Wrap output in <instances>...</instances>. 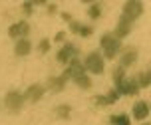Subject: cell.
I'll use <instances>...</instances> for the list:
<instances>
[{
	"instance_id": "18",
	"label": "cell",
	"mask_w": 151,
	"mask_h": 125,
	"mask_svg": "<svg viewBox=\"0 0 151 125\" xmlns=\"http://www.w3.org/2000/svg\"><path fill=\"white\" fill-rule=\"evenodd\" d=\"M137 83H139V88H147V85H151V70L139 75V78H137Z\"/></svg>"
},
{
	"instance_id": "9",
	"label": "cell",
	"mask_w": 151,
	"mask_h": 125,
	"mask_svg": "<svg viewBox=\"0 0 151 125\" xmlns=\"http://www.w3.org/2000/svg\"><path fill=\"white\" fill-rule=\"evenodd\" d=\"M44 96V88L42 85H30V88L26 89V93H24V99H28V101H38V99H42Z\"/></svg>"
},
{
	"instance_id": "5",
	"label": "cell",
	"mask_w": 151,
	"mask_h": 125,
	"mask_svg": "<svg viewBox=\"0 0 151 125\" xmlns=\"http://www.w3.org/2000/svg\"><path fill=\"white\" fill-rule=\"evenodd\" d=\"M83 68L91 74H101L104 72V58L99 56V52H91L83 62Z\"/></svg>"
},
{
	"instance_id": "10",
	"label": "cell",
	"mask_w": 151,
	"mask_h": 125,
	"mask_svg": "<svg viewBox=\"0 0 151 125\" xmlns=\"http://www.w3.org/2000/svg\"><path fill=\"white\" fill-rule=\"evenodd\" d=\"M119 97L121 96L117 91H111V93H107V96H96L93 97V103H96V105H113Z\"/></svg>"
},
{
	"instance_id": "26",
	"label": "cell",
	"mask_w": 151,
	"mask_h": 125,
	"mask_svg": "<svg viewBox=\"0 0 151 125\" xmlns=\"http://www.w3.org/2000/svg\"><path fill=\"white\" fill-rule=\"evenodd\" d=\"M62 20H66V22H72V14L64 12V14H62Z\"/></svg>"
},
{
	"instance_id": "23",
	"label": "cell",
	"mask_w": 151,
	"mask_h": 125,
	"mask_svg": "<svg viewBox=\"0 0 151 125\" xmlns=\"http://www.w3.org/2000/svg\"><path fill=\"white\" fill-rule=\"evenodd\" d=\"M80 28H82V24L74 22V20L70 22V32H74V34H78V32H80Z\"/></svg>"
},
{
	"instance_id": "27",
	"label": "cell",
	"mask_w": 151,
	"mask_h": 125,
	"mask_svg": "<svg viewBox=\"0 0 151 125\" xmlns=\"http://www.w3.org/2000/svg\"><path fill=\"white\" fill-rule=\"evenodd\" d=\"M48 12L54 14V12H56V4H50V6H48Z\"/></svg>"
},
{
	"instance_id": "19",
	"label": "cell",
	"mask_w": 151,
	"mask_h": 125,
	"mask_svg": "<svg viewBox=\"0 0 151 125\" xmlns=\"http://www.w3.org/2000/svg\"><path fill=\"white\" fill-rule=\"evenodd\" d=\"M111 125H131L127 115H111Z\"/></svg>"
},
{
	"instance_id": "7",
	"label": "cell",
	"mask_w": 151,
	"mask_h": 125,
	"mask_svg": "<svg viewBox=\"0 0 151 125\" xmlns=\"http://www.w3.org/2000/svg\"><path fill=\"white\" fill-rule=\"evenodd\" d=\"M76 54H78V48H76L74 44H66L60 52H58V56H56V58H58V62L66 64V62H70L72 58H76Z\"/></svg>"
},
{
	"instance_id": "2",
	"label": "cell",
	"mask_w": 151,
	"mask_h": 125,
	"mask_svg": "<svg viewBox=\"0 0 151 125\" xmlns=\"http://www.w3.org/2000/svg\"><path fill=\"white\" fill-rule=\"evenodd\" d=\"M101 50H104V56L106 58L113 60L121 50V42L113 34H106V36L101 38Z\"/></svg>"
},
{
	"instance_id": "4",
	"label": "cell",
	"mask_w": 151,
	"mask_h": 125,
	"mask_svg": "<svg viewBox=\"0 0 151 125\" xmlns=\"http://www.w3.org/2000/svg\"><path fill=\"white\" fill-rule=\"evenodd\" d=\"M4 103H6V107L10 113H20V109H22V103H24V96H20L16 89H12V91H8L6 97H4Z\"/></svg>"
},
{
	"instance_id": "24",
	"label": "cell",
	"mask_w": 151,
	"mask_h": 125,
	"mask_svg": "<svg viewBox=\"0 0 151 125\" xmlns=\"http://www.w3.org/2000/svg\"><path fill=\"white\" fill-rule=\"evenodd\" d=\"M24 12H26V14H32V8H34V4H32V2H24Z\"/></svg>"
},
{
	"instance_id": "12",
	"label": "cell",
	"mask_w": 151,
	"mask_h": 125,
	"mask_svg": "<svg viewBox=\"0 0 151 125\" xmlns=\"http://www.w3.org/2000/svg\"><path fill=\"white\" fill-rule=\"evenodd\" d=\"M129 30H131V24L119 18V24H117V28H115V34H113V36L117 38V40H121V38H125L129 34Z\"/></svg>"
},
{
	"instance_id": "14",
	"label": "cell",
	"mask_w": 151,
	"mask_h": 125,
	"mask_svg": "<svg viewBox=\"0 0 151 125\" xmlns=\"http://www.w3.org/2000/svg\"><path fill=\"white\" fill-rule=\"evenodd\" d=\"M137 60V50H127L123 54V58H121V68H129L133 66Z\"/></svg>"
},
{
	"instance_id": "11",
	"label": "cell",
	"mask_w": 151,
	"mask_h": 125,
	"mask_svg": "<svg viewBox=\"0 0 151 125\" xmlns=\"http://www.w3.org/2000/svg\"><path fill=\"white\" fill-rule=\"evenodd\" d=\"M147 113H149V105H147V101H137L135 105H133V117L135 119L143 121V119L147 117Z\"/></svg>"
},
{
	"instance_id": "16",
	"label": "cell",
	"mask_w": 151,
	"mask_h": 125,
	"mask_svg": "<svg viewBox=\"0 0 151 125\" xmlns=\"http://www.w3.org/2000/svg\"><path fill=\"white\" fill-rule=\"evenodd\" d=\"M125 81V72H123V68H115V72H113V83H115V89L121 88V83Z\"/></svg>"
},
{
	"instance_id": "13",
	"label": "cell",
	"mask_w": 151,
	"mask_h": 125,
	"mask_svg": "<svg viewBox=\"0 0 151 125\" xmlns=\"http://www.w3.org/2000/svg\"><path fill=\"white\" fill-rule=\"evenodd\" d=\"M30 50H32V44L28 42V40H18V44H16V48H14V52H16V56H28L30 54Z\"/></svg>"
},
{
	"instance_id": "20",
	"label": "cell",
	"mask_w": 151,
	"mask_h": 125,
	"mask_svg": "<svg viewBox=\"0 0 151 125\" xmlns=\"http://www.w3.org/2000/svg\"><path fill=\"white\" fill-rule=\"evenodd\" d=\"M88 16H90L91 20H98L99 16H101V6L99 4H91L90 10H88Z\"/></svg>"
},
{
	"instance_id": "6",
	"label": "cell",
	"mask_w": 151,
	"mask_h": 125,
	"mask_svg": "<svg viewBox=\"0 0 151 125\" xmlns=\"http://www.w3.org/2000/svg\"><path fill=\"white\" fill-rule=\"evenodd\" d=\"M119 96H137V91H139V83L137 80H129V81H123L121 83L119 89H115Z\"/></svg>"
},
{
	"instance_id": "15",
	"label": "cell",
	"mask_w": 151,
	"mask_h": 125,
	"mask_svg": "<svg viewBox=\"0 0 151 125\" xmlns=\"http://www.w3.org/2000/svg\"><path fill=\"white\" fill-rule=\"evenodd\" d=\"M64 85H66V80H64L62 75L60 78H50V80H48V88L54 89V91H62Z\"/></svg>"
},
{
	"instance_id": "8",
	"label": "cell",
	"mask_w": 151,
	"mask_h": 125,
	"mask_svg": "<svg viewBox=\"0 0 151 125\" xmlns=\"http://www.w3.org/2000/svg\"><path fill=\"white\" fill-rule=\"evenodd\" d=\"M30 32V26H28V22H16V24H12L10 26V30H8V34H10V38H22V36H26Z\"/></svg>"
},
{
	"instance_id": "21",
	"label": "cell",
	"mask_w": 151,
	"mask_h": 125,
	"mask_svg": "<svg viewBox=\"0 0 151 125\" xmlns=\"http://www.w3.org/2000/svg\"><path fill=\"white\" fill-rule=\"evenodd\" d=\"M78 34H80V36H86V38H88V36H91V34H93V28H91V26H82Z\"/></svg>"
},
{
	"instance_id": "29",
	"label": "cell",
	"mask_w": 151,
	"mask_h": 125,
	"mask_svg": "<svg viewBox=\"0 0 151 125\" xmlns=\"http://www.w3.org/2000/svg\"><path fill=\"white\" fill-rule=\"evenodd\" d=\"M145 125H149V123H145Z\"/></svg>"
},
{
	"instance_id": "17",
	"label": "cell",
	"mask_w": 151,
	"mask_h": 125,
	"mask_svg": "<svg viewBox=\"0 0 151 125\" xmlns=\"http://www.w3.org/2000/svg\"><path fill=\"white\" fill-rule=\"evenodd\" d=\"M70 113H72V107H70V105H58V107H56V115L62 117V119H68Z\"/></svg>"
},
{
	"instance_id": "22",
	"label": "cell",
	"mask_w": 151,
	"mask_h": 125,
	"mask_svg": "<svg viewBox=\"0 0 151 125\" xmlns=\"http://www.w3.org/2000/svg\"><path fill=\"white\" fill-rule=\"evenodd\" d=\"M38 48H40V52H42V54H46V52L50 50V40H42Z\"/></svg>"
},
{
	"instance_id": "1",
	"label": "cell",
	"mask_w": 151,
	"mask_h": 125,
	"mask_svg": "<svg viewBox=\"0 0 151 125\" xmlns=\"http://www.w3.org/2000/svg\"><path fill=\"white\" fill-rule=\"evenodd\" d=\"M70 72H72V80L83 89H90L91 88V80L88 78V74L83 72V66L80 64L78 58H72L70 60Z\"/></svg>"
},
{
	"instance_id": "3",
	"label": "cell",
	"mask_w": 151,
	"mask_h": 125,
	"mask_svg": "<svg viewBox=\"0 0 151 125\" xmlns=\"http://www.w3.org/2000/svg\"><path fill=\"white\" fill-rule=\"evenodd\" d=\"M141 14H143V4H141V2H137V0H131V2H125V4H123V14H121V20L133 24Z\"/></svg>"
},
{
	"instance_id": "25",
	"label": "cell",
	"mask_w": 151,
	"mask_h": 125,
	"mask_svg": "<svg viewBox=\"0 0 151 125\" xmlns=\"http://www.w3.org/2000/svg\"><path fill=\"white\" fill-rule=\"evenodd\" d=\"M54 40H56V42H64V40H66V34H64V32H58Z\"/></svg>"
},
{
	"instance_id": "28",
	"label": "cell",
	"mask_w": 151,
	"mask_h": 125,
	"mask_svg": "<svg viewBox=\"0 0 151 125\" xmlns=\"http://www.w3.org/2000/svg\"><path fill=\"white\" fill-rule=\"evenodd\" d=\"M149 111H151V105H149Z\"/></svg>"
}]
</instances>
